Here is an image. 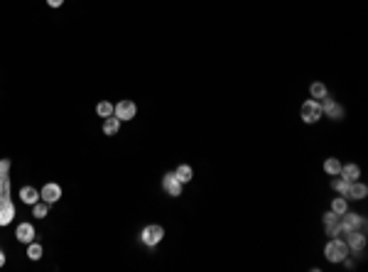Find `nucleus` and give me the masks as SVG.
Segmentation results:
<instances>
[{"instance_id":"1","label":"nucleus","mask_w":368,"mask_h":272,"mask_svg":"<svg viewBox=\"0 0 368 272\" xmlns=\"http://www.w3.org/2000/svg\"><path fill=\"white\" fill-rule=\"evenodd\" d=\"M15 204L10 199V159H0V226L12 223Z\"/></svg>"},{"instance_id":"18","label":"nucleus","mask_w":368,"mask_h":272,"mask_svg":"<svg viewBox=\"0 0 368 272\" xmlns=\"http://www.w3.org/2000/svg\"><path fill=\"white\" fill-rule=\"evenodd\" d=\"M309 96H312L314 101H322V98L327 96V86H324L322 81H314V83L309 86Z\"/></svg>"},{"instance_id":"11","label":"nucleus","mask_w":368,"mask_h":272,"mask_svg":"<svg viewBox=\"0 0 368 272\" xmlns=\"http://www.w3.org/2000/svg\"><path fill=\"white\" fill-rule=\"evenodd\" d=\"M40 199H42V201H47V204L59 201V199H62V187H59V184H54V182L44 184V187H42V192H40Z\"/></svg>"},{"instance_id":"24","label":"nucleus","mask_w":368,"mask_h":272,"mask_svg":"<svg viewBox=\"0 0 368 272\" xmlns=\"http://www.w3.org/2000/svg\"><path fill=\"white\" fill-rule=\"evenodd\" d=\"M27 258L30 260H40L42 258V245L40 243H27Z\"/></svg>"},{"instance_id":"10","label":"nucleus","mask_w":368,"mask_h":272,"mask_svg":"<svg viewBox=\"0 0 368 272\" xmlns=\"http://www.w3.org/2000/svg\"><path fill=\"white\" fill-rule=\"evenodd\" d=\"M324 228H327V235H331V238L344 235L341 223H339V213H334V211H329V213L324 216Z\"/></svg>"},{"instance_id":"22","label":"nucleus","mask_w":368,"mask_h":272,"mask_svg":"<svg viewBox=\"0 0 368 272\" xmlns=\"http://www.w3.org/2000/svg\"><path fill=\"white\" fill-rule=\"evenodd\" d=\"M47 213H49V204L47 201H35L32 204V216L35 218H44Z\"/></svg>"},{"instance_id":"20","label":"nucleus","mask_w":368,"mask_h":272,"mask_svg":"<svg viewBox=\"0 0 368 272\" xmlns=\"http://www.w3.org/2000/svg\"><path fill=\"white\" fill-rule=\"evenodd\" d=\"M324 172H327L329 177H334V174H339V172H341V162H339L336 157H329V159L324 162Z\"/></svg>"},{"instance_id":"4","label":"nucleus","mask_w":368,"mask_h":272,"mask_svg":"<svg viewBox=\"0 0 368 272\" xmlns=\"http://www.w3.org/2000/svg\"><path fill=\"white\" fill-rule=\"evenodd\" d=\"M299 118H302L307 125L317 123V120L322 118V103H319V101H314V98L304 101V103H302V108H299Z\"/></svg>"},{"instance_id":"13","label":"nucleus","mask_w":368,"mask_h":272,"mask_svg":"<svg viewBox=\"0 0 368 272\" xmlns=\"http://www.w3.org/2000/svg\"><path fill=\"white\" fill-rule=\"evenodd\" d=\"M15 235H17L20 243H32L35 240V226L32 223H20L17 231H15Z\"/></svg>"},{"instance_id":"25","label":"nucleus","mask_w":368,"mask_h":272,"mask_svg":"<svg viewBox=\"0 0 368 272\" xmlns=\"http://www.w3.org/2000/svg\"><path fill=\"white\" fill-rule=\"evenodd\" d=\"M47 2H49L52 7H62V5H64V0H47Z\"/></svg>"},{"instance_id":"5","label":"nucleus","mask_w":368,"mask_h":272,"mask_svg":"<svg viewBox=\"0 0 368 272\" xmlns=\"http://www.w3.org/2000/svg\"><path fill=\"white\" fill-rule=\"evenodd\" d=\"M113 116L123 123V120H133L135 116H138V106L133 103V101H118L116 106H113Z\"/></svg>"},{"instance_id":"14","label":"nucleus","mask_w":368,"mask_h":272,"mask_svg":"<svg viewBox=\"0 0 368 272\" xmlns=\"http://www.w3.org/2000/svg\"><path fill=\"white\" fill-rule=\"evenodd\" d=\"M20 201L32 206L35 201H40V192H37L35 187H22V189H20Z\"/></svg>"},{"instance_id":"12","label":"nucleus","mask_w":368,"mask_h":272,"mask_svg":"<svg viewBox=\"0 0 368 272\" xmlns=\"http://www.w3.org/2000/svg\"><path fill=\"white\" fill-rule=\"evenodd\" d=\"M366 196H368V187H366V184H361L359 179L349 184V192H346V199H356V201H361V199H366Z\"/></svg>"},{"instance_id":"9","label":"nucleus","mask_w":368,"mask_h":272,"mask_svg":"<svg viewBox=\"0 0 368 272\" xmlns=\"http://www.w3.org/2000/svg\"><path fill=\"white\" fill-rule=\"evenodd\" d=\"M344 240H346L349 250H354V253H361V250L366 248V235H364V231H351V233H344Z\"/></svg>"},{"instance_id":"21","label":"nucleus","mask_w":368,"mask_h":272,"mask_svg":"<svg viewBox=\"0 0 368 272\" xmlns=\"http://www.w3.org/2000/svg\"><path fill=\"white\" fill-rule=\"evenodd\" d=\"M331 211L334 213H344V211H349V199L346 196H334V201H331Z\"/></svg>"},{"instance_id":"6","label":"nucleus","mask_w":368,"mask_h":272,"mask_svg":"<svg viewBox=\"0 0 368 272\" xmlns=\"http://www.w3.org/2000/svg\"><path fill=\"white\" fill-rule=\"evenodd\" d=\"M162 238H164V228H162V226H157V223L145 226V228H143V233H140V240H143L145 245H150V248H155Z\"/></svg>"},{"instance_id":"19","label":"nucleus","mask_w":368,"mask_h":272,"mask_svg":"<svg viewBox=\"0 0 368 272\" xmlns=\"http://www.w3.org/2000/svg\"><path fill=\"white\" fill-rule=\"evenodd\" d=\"M174 174H177V179H179L182 184H187V182H192V177H194V172H192V167H189V164H179Z\"/></svg>"},{"instance_id":"7","label":"nucleus","mask_w":368,"mask_h":272,"mask_svg":"<svg viewBox=\"0 0 368 272\" xmlns=\"http://www.w3.org/2000/svg\"><path fill=\"white\" fill-rule=\"evenodd\" d=\"M319 103H322V116H329L331 120H341V118H344V108H341L334 98H329V93H327Z\"/></svg>"},{"instance_id":"8","label":"nucleus","mask_w":368,"mask_h":272,"mask_svg":"<svg viewBox=\"0 0 368 272\" xmlns=\"http://www.w3.org/2000/svg\"><path fill=\"white\" fill-rule=\"evenodd\" d=\"M182 187H184V184L177 179L174 172H169V174L162 177V189H164V194H169V196H182Z\"/></svg>"},{"instance_id":"3","label":"nucleus","mask_w":368,"mask_h":272,"mask_svg":"<svg viewBox=\"0 0 368 272\" xmlns=\"http://www.w3.org/2000/svg\"><path fill=\"white\" fill-rule=\"evenodd\" d=\"M339 223H341V231L344 233H351V231H366V218L361 213H351V211H344L339 216Z\"/></svg>"},{"instance_id":"26","label":"nucleus","mask_w":368,"mask_h":272,"mask_svg":"<svg viewBox=\"0 0 368 272\" xmlns=\"http://www.w3.org/2000/svg\"><path fill=\"white\" fill-rule=\"evenodd\" d=\"M2 265H5V253L0 250V268H2Z\"/></svg>"},{"instance_id":"16","label":"nucleus","mask_w":368,"mask_h":272,"mask_svg":"<svg viewBox=\"0 0 368 272\" xmlns=\"http://www.w3.org/2000/svg\"><path fill=\"white\" fill-rule=\"evenodd\" d=\"M118 130H121V120H118L116 116H108V118L103 120V133H106V135H118Z\"/></svg>"},{"instance_id":"17","label":"nucleus","mask_w":368,"mask_h":272,"mask_svg":"<svg viewBox=\"0 0 368 272\" xmlns=\"http://www.w3.org/2000/svg\"><path fill=\"white\" fill-rule=\"evenodd\" d=\"M349 184H351V182H346L341 174H334V179H331V189H334V192H339V196H346Z\"/></svg>"},{"instance_id":"23","label":"nucleus","mask_w":368,"mask_h":272,"mask_svg":"<svg viewBox=\"0 0 368 272\" xmlns=\"http://www.w3.org/2000/svg\"><path fill=\"white\" fill-rule=\"evenodd\" d=\"M96 113H98L101 118H108V116H113V103H111V101H101V103L96 106Z\"/></svg>"},{"instance_id":"15","label":"nucleus","mask_w":368,"mask_h":272,"mask_svg":"<svg viewBox=\"0 0 368 272\" xmlns=\"http://www.w3.org/2000/svg\"><path fill=\"white\" fill-rule=\"evenodd\" d=\"M346 182H356L359 177H361V169H359V164H341V172H339Z\"/></svg>"},{"instance_id":"2","label":"nucleus","mask_w":368,"mask_h":272,"mask_svg":"<svg viewBox=\"0 0 368 272\" xmlns=\"http://www.w3.org/2000/svg\"><path fill=\"white\" fill-rule=\"evenodd\" d=\"M349 245H346V240L344 238H331L329 243H327V248H324V258L329 260V263H341L344 258H349Z\"/></svg>"}]
</instances>
